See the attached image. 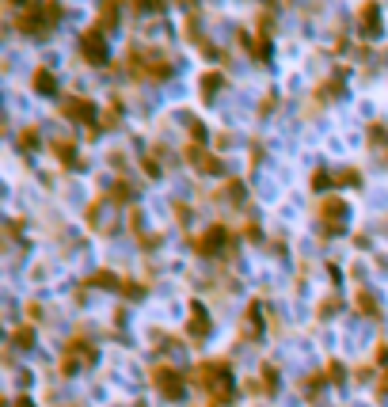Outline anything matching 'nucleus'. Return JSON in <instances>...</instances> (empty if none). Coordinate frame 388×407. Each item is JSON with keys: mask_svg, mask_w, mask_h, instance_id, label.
Instances as JSON below:
<instances>
[{"mask_svg": "<svg viewBox=\"0 0 388 407\" xmlns=\"http://www.w3.org/2000/svg\"><path fill=\"white\" fill-rule=\"evenodd\" d=\"M194 381L209 392L214 404H232V399H236V384H232L229 362H202V366L194 369Z\"/></svg>", "mask_w": 388, "mask_h": 407, "instance_id": "obj_1", "label": "nucleus"}, {"mask_svg": "<svg viewBox=\"0 0 388 407\" xmlns=\"http://www.w3.org/2000/svg\"><path fill=\"white\" fill-rule=\"evenodd\" d=\"M122 69L130 76H137V80H164V76H172V61H168L164 50H137L133 46L130 54H126Z\"/></svg>", "mask_w": 388, "mask_h": 407, "instance_id": "obj_2", "label": "nucleus"}, {"mask_svg": "<svg viewBox=\"0 0 388 407\" xmlns=\"http://www.w3.org/2000/svg\"><path fill=\"white\" fill-rule=\"evenodd\" d=\"M61 16H65V12H61V4H27L23 16H19V31H27V34H46Z\"/></svg>", "mask_w": 388, "mask_h": 407, "instance_id": "obj_3", "label": "nucleus"}, {"mask_svg": "<svg viewBox=\"0 0 388 407\" xmlns=\"http://www.w3.org/2000/svg\"><path fill=\"white\" fill-rule=\"evenodd\" d=\"M149 377H152V384L160 388V396H168V399H183V373L179 369H172V366H152L149 369Z\"/></svg>", "mask_w": 388, "mask_h": 407, "instance_id": "obj_4", "label": "nucleus"}, {"mask_svg": "<svg viewBox=\"0 0 388 407\" xmlns=\"http://www.w3.org/2000/svg\"><path fill=\"white\" fill-rule=\"evenodd\" d=\"M76 362H95V346L88 339H69L65 354H61V373H76Z\"/></svg>", "mask_w": 388, "mask_h": 407, "instance_id": "obj_5", "label": "nucleus"}, {"mask_svg": "<svg viewBox=\"0 0 388 407\" xmlns=\"http://www.w3.org/2000/svg\"><path fill=\"white\" fill-rule=\"evenodd\" d=\"M80 54L88 57L91 65H103L107 61V38H103V27H88L80 34Z\"/></svg>", "mask_w": 388, "mask_h": 407, "instance_id": "obj_6", "label": "nucleus"}, {"mask_svg": "<svg viewBox=\"0 0 388 407\" xmlns=\"http://www.w3.org/2000/svg\"><path fill=\"white\" fill-rule=\"evenodd\" d=\"M61 114H65L69 122H84V126L95 122V107H91V99H84V96H65L61 99Z\"/></svg>", "mask_w": 388, "mask_h": 407, "instance_id": "obj_7", "label": "nucleus"}, {"mask_svg": "<svg viewBox=\"0 0 388 407\" xmlns=\"http://www.w3.org/2000/svg\"><path fill=\"white\" fill-rule=\"evenodd\" d=\"M320 221H323V232H343V225H347V202H339V198H328V202L320 206Z\"/></svg>", "mask_w": 388, "mask_h": 407, "instance_id": "obj_8", "label": "nucleus"}, {"mask_svg": "<svg viewBox=\"0 0 388 407\" xmlns=\"http://www.w3.org/2000/svg\"><path fill=\"white\" fill-rule=\"evenodd\" d=\"M225 244H229V228H225V225H214V228H206V232L194 240V252H198V255H217Z\"/></svg>", "mask_w": 388, "mask_h": 407, "instance_id": "obj_9", "label": "nucleus"}, {"mask_svg": "<svg viewBox=\"0 0 388 407\" xmlns=\"http://www.w3.org/2000/svg\"><path fill=\"white\" fill-rule=\"evenodd\" d=\"M187 335L190 339H206L209 335V312H206V305L202 301H190V324H187Z\"/></svg>", "mask_w": 388, "mask_h": 407, "instance_id": "obj_10", "label": "nucleus"}, {"mask_svg": "<svg viewBox=\"0 0 388 407\" xmlns=\"http://www.w3.org/2000/svg\"><path fill=\"white\" fill-rule=\"evenodd\" d=\"M187 160H190V164H198V168L206 171V175H217V171L225 168V164L217 160V156H209L206 148H198V145H190V148H187Z\"/></svg>", "mask_w": 388, "mask_h": 407, "instance_id": "obj_11", "label": "nucleus"}, {"mask_svg": "<svg viewBox=\"0 0 388 407\" xmlns=\"http://www.w3.org/2000/svg\"><path fill=\"white\" fill-rule=\"evenodd\" d=\"M358 27H362V34H365V38L380 34V8H377V4H365V8L358 12Z\"/></svg>", "mask_w": 388, "mask_h": 407, "instance_id": "obj_12", "label": "nucleus"}, {"mask_svg": "<svg viewBox=\"0 0 388 407\" xmlns=\"http://www.w3.org/2000/svg\"><path fill=\"white\" fill-rule=\"evenodd\" d=\"M54 153H58V160L65 164V168H84V160L76 156V148L69 145V141H58V145H54Z\"/></svg>", "mask_w": 388, "mask_h": 407, "instance_id": "obj_13", "label": "nucleus"}, {"mask_svg": "<svg viewBox=\"0 0 388 407\" xmlns=\"http://www.w3.org/2000/svg\"><path fill=\"white\" fill-rule=\"evenodd\" d=\"M31 80H34V88H38L42 96H54V91H58V80H54V73H50V69H34V76H31Z\"/></svg>", "mask_w": 388, "mask_h": 407, "instance_id": "obj_14", "label": "nucleus"}, {"mask_svg": "<svg viewBox=\"0 0 388 407\" xmlns=\"http://www.w3.org/2000/svg\"><path fill=\"white\" fill-rule=\"evenodd\" d=\"M221 84H225V80H221V73H206V76H202V96H206V99H214Z\"/></svg>", "mask_w": 388, "mask_h": 407, "instance_id": "obj_15", "label": "nucleus"}, {"mask_svg": "<svg viewBox=\"0 0 388 407\" xmlns=\"http://www.w3.org/2000/svg\"><path fill=\"white\" fill-rule=\"evenodd\" d=\"M358 309H362V312H369V316H377V297H373V294H365V289H362V294H358Z\"/></svg>", "mask_w": 388, "mask_h": 407, "instance_id": "obj_16", "label": "nucleus"}, {"mask_svg": "<svg viewBox=\"0 0 388 407\" xmlns=\"http://www.w3.org/2000/svg\"><path fill=\"white\" fill-rule=\"evenodd\" d=\"M12 342H16V346H34V327H19Z\"/></svg>", "mask_w": 388, "mask_h": 407, "instance_id": "obj_17", "label": "nucleus"}, {"mask_svg": "<svg viewBox=\"0 0 388 407\" xmlns=\"http://www.w3.org/2000/svg\"><path fill=\"white\" fill-rule=\"evenodd\" d=\"M19 145H23V148H34V145H38V133H34V130H23V133H19Z\"/></svg>", "mask_w": 388, "mask_h": 407, "instance_id": "obj_18", "label": "nucleus"}, {"mask_svg": "<svg viewBox=\"0 0 388 407\" xmlns=\"http://www.w3.org/2000/svg\"><path fill=\"white\" fill-rule=\"evenodd\" d=\"M323 377H328V381H343V366H339V362H331V366H328V373H323Z\"/></svg>", "mask_w": 388, "mask_h": 407, "instance_id": "obj_19", "label": "nucleus"}, {"mask_svg": "<svg viewBox=\"0 0 388 407\" xmlns=\"http://www.w3.org/2000/svg\"><path fill=\"white\" fill-rule=\"evenodd\" d=\"M331 312H339V297H328V301H323L320 316H331Z\"/></svg>", "mask_w": 388, "mask_h": 407, "instance_id": "obj_20", "label": "nucleus"}, {"mask_svg": "<svg viewBox=\"0 0 388 407\" xmlns=\"http://www.w3.org/2000/svg\"><path fill=\"white\" fill-rule=\"evenodd\" d=\"M312 187H316V190L331 187V183H328V171H316V179H312Z\"/></svg>", "mask_w": 388, "mask_h": 407, "instance_id": "obj_21", "label": "nucleus"}, {"mask_svg": "<svg viewBox=\"0 0 388 407\" xmlns=\"http://www.w3.org/2000/svg\"><path fill=\"white\" fill-rule=\"evenodd\" d=\"M115 19H118V8H115V4H107V8H103V23H115Z\"/></svg>", "mask_w": 388, "mask_h": 407, "instance_id": "obj_22", "label": "nucleus"}, {"mask_svg": "<svg viewBox=\"0 0 388 407\" xmlns=\"http://www.w3.org/2000/svg\"><path fill=\"white\" fill-rule=\"evenodd\" d=\"M377 392H380V396H388V373H385V377H380V384H377Z\"/></svg>", "mask_w": 388, "mask_h": 407, "instance_id": "obj_23", "label": "nucleus"}, {"mask_svg": "<svg viewBox=\"0 0 388 407\" xmlns=\"http://www.w3.org/2000/svg\"><path fill=\"white\" fill-rule=\"evenodd\" d=\"M12 407H34V404H31V396H19V399H16V404H12Z\"/></svg>", "mask_w": 388, "mask_h": 407, "instance_id": "obj_24", "label": "nucleus"}, {"mask_svg": "<svg viewBox=\"0 0 388 407\" xmlns=\"http://www.w3.org/2000/svg\"><path fill=\"white\" fill-rule=\"evenodd\" d=\"M137 407H145V404H137Z\"/></svg>", "mask_w": 388, "mask_h": 407, "instance_id": "obj_25", "label": "nucleus"}]
</instances>
